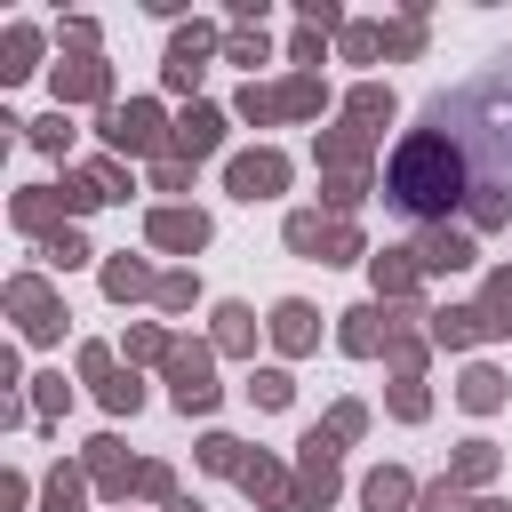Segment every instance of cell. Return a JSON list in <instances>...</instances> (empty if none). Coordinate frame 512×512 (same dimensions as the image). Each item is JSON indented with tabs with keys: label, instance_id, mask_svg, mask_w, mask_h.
Here are the masks:
<instances>
[{
	"label": "cell",
	"instance_id": "3957f363",
	"mask_svg": "<svg viewBox=\"0 0 512 512\" xmlns=\"http://www.w3.org/2000/svg\"><path fill=\"white\" fill-rule=\"evenodd\" d=\"M240 112H248V120H272V112H288V120H296V112H320V80H312V72H296V80H288V88H272V96H264V88H248V96H240Z\"/></svg>",
	"mask_w": 512,
	"mask_h": 512
},
{
	"label": "cell",
	"instance_id": "4fadbf2b",
	"mask_svg": "<svg viewBox=\"0 0 512 512\" xmlns=\"http://www.w3.org/2000/svg\"><path fill=\"white\" fill-rule=\"evenodd\" d=\"M216 136H224V120H216V112H208V104H192V112H184V120H176V144H184V152H192V160H200V152H216Z\"/></svg>",
	"mask_w": 512,
	"mask_h": 512
},
{
	"label": "cell",
	"instance_id": "30bf717a",
	"mask_svg": "<svg viewBox=\"0 0 512 512\" xmlns=\"http://www.w3.org/2000/svg\"><path fill=\"white\" fill-rule=\"evenodd\" d=\"M152 240H160V248H200V240H208V216H200V208H160V216H152Z\"/></svg>",
	"mask_w": 512,
	"mask_h": 512
},
{
	"label": "cell",
	"instance_id": "8fae6325",
	"mask_svg": "<svg viewBox=\"0 0 512 512\" xmlns=\"http://www.w3.org/2000/svg\"><path fill=\"white\" fill-rule=\"evenodd\" d=\"M416 264H424V272H464V264H472V240L440 224V232H424V248H416Z\"/></svg>",
	"mask_w": 512,
	"mask_h": 512
},
{
	"label": "cell",
	"instance_id": "484cf974",
	"mask_svg": "<svg viewBox=\"0 0 512 512\" xmlns=\"http://www.w3.org/2000/svg\"><path fill=\"white\" fill-rule=\"evenodd\" d=\"M248 392H256V400H264V408H288V376H280V368H264V376H256V384H248Z\"/></svg>",
	"mask_w": 512,
	"mask_h": 512
},
{
	"label": "cell",
	"instance_id": "44dd1931",
	"mask_svg": "<svg viewBox=\"0 0 512 512\" xmlns=\"http://www.w3.org/2000/svg\"><path fill=\"white\" fill-rule=\"evenodd\" d=\"M248 336H256V328H248V312H240V304H224V312H216V344H224V352H248Z\"/></svg>",
	"mask_w": 512,
	"mask_h": 512
},
{
	"label": "cell",
	"instance_id": "7a4b0ae2",
	"mask_svg": "<svg viewBox=\"0 0 512 512\" xmlns=\"http://www.w3.org/2000/svg\"><path fill=\"white\" fill-rule=\"evenodd\" d=\"M288 248H304V256H320V264H344V256H360L352 224H328V216H288Z\"/></svg>",
	"mask_w": 512,
	"mask_h": 512
},
{
	"label": "cell",
	"instance_id": "ac0fdd59",
	"mask_svg": "<svg viewBox=\"0 0 512 512\" xmlns=\"http://www.w3.org/2000/svg\"><path fill=\"white\" fill-rule=\"evenodd\" d=\"M376 320H384L376 304H360V312H344V352H376V344H384V328H376Z\"/></svg>",
	"mask_w": 512,
	"mask_h": 512
},
{
	"label": "cell",
	"instance_id": "ffe728a7",
	"mask_svg": "<svg viewBox=\"0 0 512 512\" xmlns=\"http://www.w3.org/2000/svg\"><path fill=\"white\" fill-rule=\"evenodd\" d=\"M352 120H360V128L392 120V88H376V80H368V88H352Z\"/></svg>",
	"mask_w": 512,
	"mask_h": 512
},
{
	"label": "cell",
	"instance_id": "f546056e",
	"mask_svg": "<svg viewBox=\"0 0 512 512\" xmlns=\"http://www.w3.org/2000/svg\"><path fill=\"white\" fill-rule=\"evenodd\" d=\"M392 408H400V416H424V392H416V384L400 376V384H392Z\"/></svg>",
	"mask_w": 512,
	"mask_h": 512
},
{
	"label": "cell",
	"instance_id": "1f68e13d",
	"mask_svg": "<svg viewBox=\"0 0 512 512\" xmlns=\"http://www.w3.org/2000/svg\"><path fill=\"white\" fill-rule=\"evenodd\" d=\"M472 512H504V504H472Z\"/></svg>",
	"mask_w": 512,
	"mask_h": 512
},
{
	"label": "cell",
	"instance_id": "603a6c76",
	"mask_svg": "<svg viewBox=\"0 0 512 512\" xmlns=\"http://www.w3.org/2000/svg\"><path fill=\"white\" fill-rule=\"evenodd\" d=\"M32 48H40V40H32V24H16V32H8V64H0V72H8V80H24V72H32Z\"/></svg>",
	"mask_w": 512,
	"mask_h": 512
},
{
	"label": "cell",
	"instance_id": "6da1fadb",
	"mask_svg": "<svg viewBox=\"0 0 512 512\" xmlns=\"http://www.w3.org/2000/svg\"><path fill=\"white\" fill-rule=\"evenodd\" d=\"M384 200L400 216H448L464 200V144L448 128H416L384 168Z\"/></svg>",
	"mask_w": 512,
	"mask_h": 512
},
{
	"label": "cell",
	"instance_id": "5b68a950",
	"mask_svg": "<svg viewBox=\"0 0 512 512\" xmlns=\"http://www.w3.org/2000/svg\"><path fill=\"white\" fill-rule=\"evenodd\" d=\"M168 376H176V408H216V376H208V352H168Z\"/></svg>",
	"mask_w": 512,
	"mask_h": 512
},
{
	"label": "cell",
	"instance_id": "d4e9b609",
	"mask_svg": "<svg viewBox=\"0 0 512 512\" xmlns=\"http://www.w3.org/2000/svg\"><path fill=\"white\" fill-rule=\"evenodd\" d=\"M376 48H384V32H368V24H352V32H344V56H352V64H368Z\"/></svg>",
	"mask_w": 512,
	"mask_h": 512
},
{
	"label": "cell",
	"instance_id": "9c48e42d",
	"mask_svg": "<svg viewBox=\"0 0 512 512\" xmlns=\"http://www.w3.org/2000/svg\"><path fill=\"white\" fill-rule=\"evenodd\" d=\"M208 48H216V32H200V24H192V32H176V40H168V88H192Z\"/></svg>",
	"mask_w": 512,
	"mask_h": 512
},
{
	"label": "cell",
	"instance_id": "4dcf8cb0",
	"mask_svg": "<svg viewBox=\"0 0 512 512\" xmlns=\"http://www.w3.org/2000/svg\"><path fill=\"white\" fill-rule=\"evenodd\" d=\"M208 464H216V472H232V464H240V440H224V432H216V440H208Z\"/></svg>",
	"mask_w": 512,
	"mask_h": 512
},
{
	"label": "cell",
	"instance_id": "f1b7e54d",
	"mask_svg": "<svg viewBox=\"0 0 512 512\" xmlns=\"http://www.w3.org/2000/svg\"><path fill=\"white\" fill-rule=\"evenodd\" d=\"M488 464H496V448H488V440H472V448H464V464H456V472H464V480H480V472H488Z\"/></svg>",
	"mask_w": 512,
	"mask_h": 512
},
{
	"label": "cell",
	"instance_id": "4316f807",
	"mask_svg": "<svg viewBox=\"0 0 512 512\" xmlns=\"http://www.w3.org/2000/svg\"><path fill=\"white\" fill-rule=\"evenodd\" d=\"M48 512H80V480H72V472L48 480Z\"/></svg>",
	"mask_w": 512,
	"mask_h": 512
},
{
	"label": "cell",
	"instance_id": "cb8c5ba5",
	"mask_svg": "<svg viewBox=\"0 0 512 512\" xmlns=\"http://www.w3.org/2000/svg\"><path fill=\"white\" fill-rule=\"evenodd\" d=\"M104 288H112V296H144V288H152V272H144V264H128V256H120V264H112V272H104Z\"/></svg>",
	"mask_w": 512,
	"mask_h": 512
},
{
	"label": "cell",
	"instance_id": "277c9868",
	"mask_svg": "<svg viewBox=\"0 0 512 512\" xmlns=\"http://www.w3.org/2000/svg\"><path fill=\"white\" fill-rule=\"evenodd\" d=\"M280 184H288V160H280V152H240V160H232V192H240V200H272Z\"/></svg>",
	"mask_w": 512,
	"mask_h": 512
},
{
	"label": "cell",
	"instance_id": "8992f818",
	"mask_svg": "<svg viewBox=\"0 0 512 512\" xmlns=\"http://www.w3.org/2000/svg\"><path fill=\"white\" fill-rule=\"evenodd\" d=\"M504 328H512V320H496L488 304H464V312H440V320H432L440 344H480V336H504Z\"/></svg>",
	"mask_w": 512,
	"mask_h": 512
},
{
	"label": "cell",
	"instance_id": "9a60e30c",
	"mask_svg": "<svg viewBox=\"0 0 512 512\" xmlns=\"http://www.w3.org/2000/svg\"><path fill=\"white\" fill-rule=\"evenodd\" d=\"M16 312H24V336H56V312H48L40 280H16Z\"/></svg>",
	"mask_w": 512,
	"mask_h": 512
},
{
	"label": "cell",
	"instance_id": "5bb4252c",
	"mask_svg": "<svg viewBox=\"0 0 512 512\" xmlns=\"http://www.w3.org/2000/svg\"><path fill=\"white\" fill-rule=\"evenodd\" d=\"M416 272H424V264H416V248H384V256H376V288H384V296L416 288Z\"/></svg>",
	"mask_w": 512,
	"mask_h": 512
},
{
	"label": "cell",
	"instance_id": "83f0119b",
	"mask_svg": "<svg viewBox=\"0 0 512 512\" xmlns=\"http://www.w3.org/2000/svg\"><path fill=\"white\" fill-rule=\"evenodd\" d=\"M232 64H264V32H232Z\"/></svg>",
	"mask_w": 512,
	"mask_h": 512
},
{
	"label": "cell",
	"instance_id": "ba28073f",
	"mask_svg": "<svg viewBox=\"0 0 512 512\" xmlns=\"http://www.w3.org/2000/svg\"><path fill=\"white\" fill-rule=\"evenodd\" d=\"M304 496H312V504L336 496V432H312V440H304Z\"/></svg>",
	"mask_w": 512,
	"mask_h": 512
},
{
	"label": "cell",
	"instance_id": "e0dca14e",
	"mask_svg": "<svg viewBox=\"0 0 512 512\" xmlns=\"http://www.w3.org/2000/svg\"><path fill=\"white\" fill-rule=\"evenodd\" d=\"M80 368L104 384V408H136V400H144V392H136V376H112V360H104V352H88Z\"/></svg>",
	"mask_w": 512,
	"mask_h": 512
},
{
	"label": "cell",
	"instance_id": "7c38bea8",
	"mask_svg": "<svg viewBox=\"0 0 512 512\" xmlns=\"http://www.w3.org/2000/svg\"><path fill=\"white\" fill-rule=\"evenodd\" d=\"M64 96H104V64H96V56L56 64V104H64Z\"/></svg>",
	"mask_w": 512,
	"mask_h": 512
},
{
	"label": "cell",
	"instance_id": "d6986e66",
	"mask_svg": "<svg viewBox=\"0 0 512 512\" xmlns=\"http://www.w3.org/2000/svg\"><path fill=\"white\" fill-rule=\"evenodd\" d=\"M360 496H368V512H400V504H408L416 488H408V472H376V480H368Z\"/></svg>",
	"mask_w": 512,
	"mask_h": 512
},
{
	"label": "cell",
	"instance_id": "52a82bcc",
	"mask_svg": "<svg viewBox=\"0 0 512 512\" xmlns=\"http://www.w3.org/2000/svg\"><path fill=\"white\" fill-rule=\"evenodd\" d=\"M104 136H112L120 152H152V144H160V112H152V104H128V112L104 120Z\"/></svg>",
	"mask_w": 512,
	"mask_h": 512
},
{
	"label": "cell",
	"instance_id": "2e32d148",
	"mask_svg": "<svg viewBox=\"0 0 512 512\" xmlns=\"http://www.w3.org/2000/svg\"><path fill=\"white\" fill-rule=\"evenodd\" d=\"M272 336H280V352H304L320 328H312V304H280L272 312Z\"/></svg>",
	"mask_w": 512,
	"mask_h": 512
},
{
	"label": "cell",
	"instance_id": "7402d4cb",
	"mask_svg": "<svg viewBox=\"0 0 512 512\" xmlns=\"http://www.w3.org/2000/svg\"><path fill=\"white\" fill-rule=\"evenodd\" d=\"M496 400H504V376L496 368H472L464 376V408H496Z\"/></svg>",
	"mask_w": 512,
	"mask_h": 512
}]
</instances>
